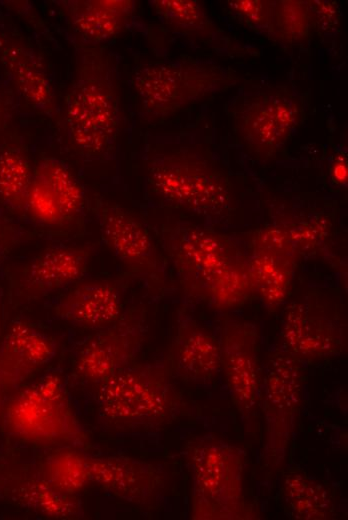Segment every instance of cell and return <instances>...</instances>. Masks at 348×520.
Instances as JSON below:
<instances>
[{
  "label": "cell",
  "mask_w": 348,
  "mask_h": 520,
  "mask_svg": "<svg viewBox=\"0 0 348 520\" xmlns=\"http://www.w3.org/2000/svg\"><path fill=\"white\" fill-rule=\"evenodd\" d=\"M301 361L284 349L267 361L263 384V456L270 468H280L286 459L302 403Z\"/></svg>",
  "instance_id": "8"
},
{
  "label": "cell",
  "mask_w": 348,
  "mask_h": 520,
  "mask_svg": "<svg viewBox=\"0 0 348 520\" xmlns=\"http://www.w3.org/2000/svg\"><path fill=\"white\" fill-rule=\"evenodd\" d=\"M313 28L308 1H275L270 38L284 44H299L310 37Z\"/></svg>",
  "instance_id": "28"
},
{
  "label": "cell",
  "mask_w": 348,
  "mask_h": 520,
  "mask_svg": "<svg viewBox=\"0 0 348 520\" xmlns=\"http://www.w3.org/2000/svg\"><path fill=\"white\" fill-rule=\"evenodd\" d=\"M27 213L36 221L47 225H57L64 222L62 210L57 199L34 176L27 199Z\"/></svg>",
  "instance_id": "30"
},
{
  "label": "cell",
  "mask_w": 348,
  "mask_h": 520,
  "mask_svg": "<svg viewBox=\"0 0 348 520\" xmlns=\"http://www.w3.org/2000/svg\"><path fill=\"white\" fill-rule=\"evenodd\" d=\"M33 176L57 199L64 221L81 214L85 205L84 190L63 161L55 157H44L34 167Z\"/></svg>",
  "instance_id": "27"
},
{
  "label": "cell",
  "mask_w": 348,
  "mask_h": 520,
  "mask_svg": "<svg viewBox=\"0 0 348 520\" xmlns=\"http://www.w3.org/2000/svg\"><path fill=\"white\" fill-rule=\"evenodd\" d=\"M147 180L162 201L205 217H221L231 209L232 186L206 155L183 149L153 156Z\"/></svg>",
  "instance_id": "7"
},
{
  "label": "cell",
  "mask_w": 348,
  "mask_h": 520,
  "mask_svg": "<svg viewBox=\"0 0 348 520\" xmlns=\"http://www.w3.org/2000/svg\"><path fill=\"white\" fill-rule=\"evenodd\" d=\"M4 423L11 435L35 445L77 448L88 442L58 368H51L10 400Z\"/></svg>",
  "instance_id": "6"
},
{
  "label": "cell",
  "mask_w": 348,
  "mask_h": 520,
  "mask_svg": "<svg viewBox=\"0 0 348 520\" xmlns=\"http://www.w3.org/2000/svg\"><path fill=\"white\" fill-rule=\"evenodd\" d=\"M0 60L23 99L37 111L54 117L56 97L36 51L20 38L0 33Z\"/></svg>",
  "instance_id": "20"
},
{
  "label": "cell",
  "mask_w": 348,
  "mask_h": 520,
  "mask_svg": "<svg viewBox=\"0 0 348 520\" xmlns=\"http://www.w3.org/2000/svg\"><path fill=\"white\" fill-rule=\"evenodd\" d=\"M274 3V0H229L226 6L248 27L270 37Z\"/></svg>",
  "instance_id": "29"
},
{
  "label": "cell",
  "mask_w": 348,
  "mask_h": 520,
  "mask_svg": "<svg viewBox=\"0 0 348 520\" xmlns=\"http://www.w3.org/2000/svg\"><path fill=\"white\" fill-rule=\"evenodd\" d=\"M285 351L299 361L322 360L339 355L344 348V327L336 314L309 301L292 302L281 325Z\"/></svg>",
  "instance_id": "13"
},
{
  "label": "cell",
  "mask_w": 348,
  "mask_h": 520,
  "mask_svg": "<svg viewBox=\"0 0 348 520\" xmlns=\"http://www.w3.org/2000/svg\"><path fill=\"white\" fill-rule=\"evenodd\" d=\"M44 480L56 492L77 496L91 481L87 455L76 447H58L39 464Z\"/></svg>",
  "instance_id": "26"
},
{
  "label": "cell",
  "mask_w": 348,
  "mask_h": 520,
  "mask_svg": "<svg viewBox=\"0 0 348 520\" xmlns=\"http://www.w3.org/2000/svg\"><path fill=\"white\" fill-rule=\"evenodd\" d=\"M101 237L122 266L153 292H162L168 274L149 230L123 206L97 198L94 203Z\"/></svg>",
  "instance_id": "9"
},
{
  "label": "cell",
  "mask_w": 348,
  "mask_h": 520,
  "mask_svg": "<svg viewBox=\"0 0 348 520\" xmlns=\"http://www.w3.org/2000/svg\"><path fill=\"white\" fill-rule=\"evenodd\" d=\"M1 391H2V387L0 385V413H1V406H2V404H1Z\"/></svg>",
  "instance_id": "35"
},
{
  "label": "cell",
  "mask_w": 348,
  "mask_h": 520,
  "mask_svg": "<svg viewBox=\"0 0 348 520\" xmlns=\"http://www.w3.org/2000/svg\"><path fill=\"white\" fill-rule=\"evenodd\" d=\"M33 168L24 148L14 142L0 147V200L17 214L27 213Z\"/></svg>",
  "instance_id": "24"
},
{
  "label": "cell",
  "mask_w": 348,
  "mask_h": 520,
  "mask_svg": "<svg viewBox=\"0 0 348 520\" xmlns=\"http://www.w3.org/2000/svg\"><path fill=\"white\" fill-rule=\"evenodd\" d=\"M238 75L221 65L196 60L144 64L131 85L141 116L157 122L234 86Z\"/></svg>",
  "instance_id": "5"
},
{
  "label": "cell",
  "mask_w": 348,
  "mask_h": 520,
  "mask_svg": "<svg viewBox=\"0 0 348 520\" xmlns=\"http://www.w3.org/2000/svg\"><path fill=\"white\" fill-rule=\"evenodd\" d=\"M90 246L53 245L34 256L20 271L18 292L40 298L78 282L92 256Z\"/></svg>",
  "instance_id": "18"
},
{
  "label": "cell",
  "mask_w": 348,
  "mask_h": 520,
  "mask_svg": "<svg viewBox=\"0 0 348 520\" xmlns=\"http://www.w3.org/2000/svg\"><path fill=\"white\" fill-rule=\"evenodd\" d=\"M57 3L72 29L85 43L94 45L121 34L136 10L133 0H62Z\"/></svg>",
  "instance_id": "22"
},
{
  "label": "cell",
  "mask_w": 348,
  "mask_h": 520,
  "mask_svg": "<svg viewBox=\"0 0 348 520\" xmlns=\"http://www.w3.org/2000/svg\"><path fill=\"white\" fill-rule=\"evenodd\" d=\"M282 492L292 516L300 520H328L335 516V502L320 482L300 472L285 475Z\"/></svg>",
  "instance_id": "23"
},
{
  "label": "cell",
  "mask_w": 348,
  "mask_h": 520,
  "mask_svg": "<svg viewBox=\"0 0 348 520\" xmlns=\"http://www.w3.org/2000/svg\"><path fill=\"white\" fill-rule=\"evenodd\" d=\"M187 459L192 474L191 519L256 518L244 493V449L223 439L202 437L189 444Z\"/></svg>",
  "instance_id": "4"
},
{
  "label": "cell",
  "mask_w": 348,
  "mask_h": 520,
  "mask_svg": "<svg viewBox=\"0 0 348 520\" xmlns=\"http://www.w3.org/2000/svg\"><path fill=\"white\" fill-rule=\"evenodd\" d=\"M332 175L339 183L347 181V160L343 154L336 156L332 166Z\"/></svg>",
  "instance_id": "34"
},
{
  "label": "cell",
  "mask_w": 348,
  "mask_h": 520,
  "mask_svg": "<svg viewBox=\"0 0 348 520\" xmlns=\"http://www.w3.org/2000/svg\"><path fill=\"white\" fill-rule=\"evenodd\" d=\"M164 360L130 364L95 384L98 419L109 430L148 431L164 427L186 409Z\"/></svg>",
  "instance_id": "3"
},
{
  "label": "cell",
  "mask_w": 348,
  "mask_h": 520,
  "mask_svg": "<svg viewBox=\"0 0 348 520\" xmlns=\"http://www.w3.org/2000/svg\"><path fill=\"white\" fill-rule=\"evenodd\" d=\"M300 119L296 99L279 90L260 92L236 110L233 123L238 139L256 158L274 157L287 143Z\"/></svg>",
  "instance_id": "11"
},
{
  "label": "cell",
  "mask_w": 348,
  "mask_h": 520,
  "mask_svg": "<svg viewBox=\"0 0 348 520\" xmlns=\"http://www.w3.org/2000/svg\"><path fill=\"white\" fill-rule=\"evenodd\" d=\"M16 109L15 95L7 90L0 91V131L9 125L16 113Z\"/></svg>",
  "instance_id": "33"
},
{
  "label": "cell",
  "mask_w": 348,
  "mask_h": 520,
  "mask_svg": "<svg viewBox=\"0 0 348 520\" xmlns=\"http://www.w3.org/2000/svg\"><path fill=\"white\" fill-rule=\"evenodd\" d=\"M147 336L143 310L131 308L113 324L98 330L77 352L72 375L83 383L97 384L130 365Z\"/></svg>",
  "instance_id": "10"
},
{
  "label": "cell",
  "mask_w": 348,
  "mask_h": 520,
  "mask_svg": "<svg viewBox=\"0 0 348 520\" xmlns=\"http://www.w3.org/2000/svg\"><path fill=\"white\" fill-rule=\"evenodd\" d=\"M167 364L172 374L198 384L208 383L221 371L220 341L185 307L177 312Z\"/></svg>",
  "instance_id": "17"
},
{
  "label": "cell",
  "mask_w": 348,
  "mask_h": 520,
  "mask_svg": "<svg viewBox=\"0 0 348 520\" xmlns=\"http://www.w3.org/2000/svg\"><path fill=\"white\" fill-rule=\"evenodd\" d=\"M120 121V98L112 60L103 47L83 43L78 49L64 103L69 144L82 156H102L114 145Z\"/></svg>",
  "instance_id": "2"
},
{
  "label": "cell",
  "mask_w": 348,
  "mask_h": 520,
  "mask_svg": "<svg viewBox=\"0 0 348 520\" xmlns=\"http://www.w3.org/2000/svg\"><path fill=\"white\" fill-rule=\"evenodd\" d=\"M24 237L21 227L0 211V260Z\"/></svg>",
  "instance_id": "32"
},
{
  "label": "cell",
  "mask_w": 348,
  "mask_h": 520,
  "mask_svg": "<svg viewBox=\"0 0 348 520\" xmlns=\"http://www.w3.org/2000/svg\"><path fill=\"white\" fill-rule=\"evenodd\" d=\"M162 243L189 298L224 311L255 294L248 256L227 235L177 221L162 229Z\"/></svg>",
  "instance_id": "1"
},
{
  "label": "cell",
  "mask_w": 348,
  "mask_h": 520,
  "mask_svg": "<svg viewBox=\"0 0 348 520\" xmlns=\"http://www.w3.org/2000/svg\"><path fill=\"white\" fill-rule=\"evenodd\" d=\"M57 341L25 320L11 322L0 344V385L19 386L34 372L51 362Z\"/></svg>",
  "instance_id": "19"
},
{
  "label": "cell",
  "mask_w": 348,
  "mask_h": 520,
  "mask_svg": "<svg viewBox=\"0 0 348 520\" xmlns=\"http://www.w3.org/2000/svg\"><path fill=\"white\" fill-rule=\"evenodd\" d=\"M0 499L44 518L77 520L85 516L77 496L56 492L42 477L39 466L13 456H0Z\"/></svg>",
  "instance_id": "15"
},
{
  "label": "cell",
  "mask_w": 348,
  "mask_h": 520,
  "mask_svg": "<svg viewBox=\"0 0 348 520\" xmlns=\"http://www.w3.org/2000/svg\"><path fill=\"white\" fill-rule=\"evenodd\" d=\"M299 255L288 225H270L252 233L248 263L255 293L267 310L276 311L285 302Z\"/></svg>",
  "instance_id": "12"
},
{
  "label": "cell",
  "mask_w": 348,
  "mask_h": 520,
  "mask_svg": "<svg viewBox=\"0 0 348 520\" xmlns=\"http://www.w3.org/2000/svg\"><path fill=\"white\" fill-rule=\"evenodd\" d=\"M314 27L329 29L338 22L339 9L335 2L310 0Z\"/></svg>",
  "instance_id": "31"
},
{
  "label": "cell",
  "mask_w": 348,
  "mask_h": 520,
  "mask_svg": "<svg viewBox=\"0 0 348 520\" xmlns=\"http://www.w3.org/2000/svg\"><path fill=\"white\" fill-rule=\"evenodd\" d=\"M90 481L113 497L152 505L165 487V472L154 463L123 455L88 456Z\"/></svg>",
  "instance_id": "16"
},
{
  "label": "cell",
  "mask_w": 348,
  "mask_h": 520,
  "mask_svg": "<svg viewBox=\"0 0 348 520\" xmlns=\"http://www.w3.org/2000/svg\"><path fill=\"white\" fill-rule=\"evenodd\" d=\"M123 312L121 290L116 282L110 280L81 283L54 307L58 319L89 330L110 326Z\"/></svg>",
  "instance_id": "21"
},
{
  "label": "cell",
  "mask_w": 348,
  "mask_h": 520,
  "mask_svg": "<svg viewBox=\"0 0 348 520\" xmlns=\"http://www.w3.org/2000/svg\"><path fill=\"white\" fill-rule=\"evenodd\" d=\"M221 370L239 413L250 420L259 398L258 330L254 323L230 319L220 337Z\"/></svg>",
  "instance_id": "14"
},
{
  "label": "cell",
  "mask_w": 348,
  "mask_h": 520,
  "mask_svg": "<svg viewBox=\"0 0 348 520\" xmlns=\"http://www.w3.org/2000/svg\"><path fill=\"white\" fill-rule=\"evenodd\" d=\"M149 5L168 27L205 42L221 39V31L201 3L195 0H152Z\"/></svg>",
  "instance_id": "25"
}]
</instances>
